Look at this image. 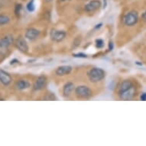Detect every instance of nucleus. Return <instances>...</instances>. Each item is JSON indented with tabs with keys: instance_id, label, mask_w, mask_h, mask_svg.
Masks as SVG:
<instances>
[{
	"instance_id": "1",
	"label": "nucleus",
	"mask_w": 146,
	"mask_h": 146,
	"mask_svg": "<svg viewBox=\"0 0 146 146\" xmlns=\"http://www.w3.org/2000/svg\"><path fill=\"white\" fill-rule=\"evenodd\" d=\"M106 73L103 69L99 67H94L88 72V77L92 83H98L105 78Z\"/></svg>"
},
{
	"instance_id": "2",
	"label": "nucleus",
	"mask_w": 146,
	"mask_h": 146,
	"mask_svg": "<svg viewBox=\"0 0 146 146\" xmlns=\"http://www.w3.org/2000/svg\"><path fill=\"white\" fill-rule=\"evenodd\" d=\"M14 43V38L12 35H7L0 39V54H5L9 48Z\"/></svg>"
},
{
	"instance_id": "3",
	"label": "nucleus",
	"mask_w": 146,
	"mask_h": 146,
	"mask_svg": "<svg viewBox=\"0 0 146 146\" xmlns=\"http://www.w3.org/2000/svg\"><path fill=\"white\" fill-rule=\"evenodd\" d=\"M139 21V14L135 11L128 12L124 16V23L127 26H133Z\"/></svg>"
},
{
	"instance_id": "4",
	"label": "nucleus",
	"mask_w": 146,
	"mask_h": 146,
	"mask_svg": "<svg viewBox=\"0 0 146 146\" xmlns=\"http://www.w3.org/2000/svg\"><path fill=\"white\" fill-rule=\"evenodd\" d=\"M75 94L79 98L87 99L92 96V90L88 86L81 85V86H78L75 89Z\"/></svg>"
},
{
	"instance_id": "5",
	"label": "nucleus",
	"mask_w": 146,
	"mask_h": 146,
	"mask_svg": "<svg viewBox=\"0 0 146 146\" xmlns=\"http://www.w3.org/2000/svg\"><path fill=\"white\" fill-rule=\"evenodd\" d=\"M15 46L18 50L21 51L22 53H28L29 52V48L28 45L27 41H25V39L22 37V36H19L14 41Z\"/></svg>"
},
{
	"instance_id": "6",
	"label": "nucleus",
	"mask_w": 146,
	"mask_h": 146,
	"mask_svg": "<svg viewBox=\"0 0 146 146\" xmlns=\"http://www.w3.org/2000/svg\"><path fill=\"white\" fill-rule=\"evenodd\" d=\"M67 34L64 31L58 30V29H52L50 32V37L51 40L55 42H60L66 38Z\"/></svg>"
},
{
	"instance_id": "7",
	"label": "nucleus",
	"mask_w": 146,
	"mask_h": 146,
	"mask_svg": "<svg viewBox=\"0 0 146 146\" xmlns=\"http://www.w3.org/2000/svg\"><path fill=\"white\" fill-rule=\"evenodd\" d=\"M39 35H40V31L35 28H29L25 34V38L29 39L30 41H35L38 38Z\"/></svg>"
},
{
	"instance_id": "8",
	"label": "nucleus",
	"mask_w": 146,
	"mask_h": 146,
	"mask_svg": "<svg viewBox=\"0 0 146 146\" xmlns=\"http://www.w3.org/2000/svg\"><path fill=\"white\" fill-rule=\"evenodd\" d=\"M46 83H47V79H46L45 76H43V75L39 76L34 84V91L41 90L46 86Z\"/></svg>"
},
{
	"instance_id": "9",
	"label": "nucleus",
	"mask_w": 146,
	"mask_h": 146,
	"mask_svg": "<svg viewBox=\"0 0 146 146\" xmlns=\"http://www.w3.org/2000/svg\"><path fill=\"white\" fill-rule=\"evenodd\" d=\"M101 6V3L100 0H92L85 5L84 10L87 12H94Z\"/></svg>"
},
{
	"instance_id": "10",
	"label": "nucleus",
	"mask_w": 146,
	"mask_h": 146,
	"mask_svg": "<svg viewBox=\"0 0 146 146\" xmlns=\"http://www.w3.org/2000/svg\"><path fill=\"white\" fill-rule=\"evenodd\" d=\"M12 78L11 75L3 70H0V82L4 86H9L12 83Z\"/></svg>"
},
{
	"instance_id": "11",
	"label": "nucleus",
	"mask_w": 146,
	"mask_h": 146,
	"mask_svg": "<svg viewBox=\"0 0 146 146\" xmlns=\"http://www.w3.org/2000/svg\"><path fill=\"white\" fill-rule=\"evenodd\" d=\"M72 71V67L69 65H62L58 67L56 70V74L59 77H62L65 75L70 74Z\"/></svg>"
},
{
	"instance_id": "12",
	"label": "nucleus",
	"mask_w": 146,
	"mask_h": 146,
	"mask_svg": "<svg viewBox=\"0 0 146 146\" xmlns=\"http://www.w3.org/2000/svg\"><path fill=\"white\" fill-rule=\"evenodd\" d=\"M135 88L133 87V86H132V87L129 89V90L123 91V92H122V93H119V96H120V98L122 99V100H128L132 99V97L135 96Z\"/></svg>"
},
{
	"instance_id": "13",
	"label": "nucleus",
	"mask_w": 146,
	"mask_h": 146,
	"mask_svg": "<svg viewBox=\"0 0 146 146\" xmlns=\"http://www.w3.org/2000/svg\"><path fill=\"white\" fill-rule=\"evenodd\" d=\"M74 89V84L72 82H67V84H65L63 88V95L64 97H68L70 95L72 94V92Z\"/></svg>"
},
{
	"instance_id": "14",
	"label": "nucleus",
	"mask_w": 146,
	"mask_h": 146,
	"mask_svg": "<svg viewBox=\"0 0 146 146\" xmlns=\"http://www.w3.org/2000/svg\"><path fill=\"white\" fill-rule=\"evenodd\" d=\"M15 86L17 90H25L26 89H29L31 86V84L25 80H19L15 83Z\"/></svg>"
},
{
	"instance_id": "15",
	"label": "nucleus",
	"mask_w": 146,
	"mask_h": 146,
	"mask_svg": "<svg viewBox=\"0 0 146 146\" xmlns=\"http://www.w3.org/2000/svg\"><path fill=\"white\" fill-rule=\"evenodd\" d=\"M132 86H133L132 85V83L130 80H124V81L122 82L121 85L119 86V93H122L123 91L127 90H129V88H131Z\"/></svg>"
},
{
	"instance_id": "16",
	"label": "nucleus",
	"mask_w": 146,
	"mask_h": 146,
	"mask_svg": "<svg viewBox=\"0 0 146 146\" xmlns=\"http://www.w3.org/2000/svg\"><path fill=\"white\" fill-rule=\"evenodd\" d=\"M10 22V19L9 17L5 15H0V25L3 26V25H5L9 24Z\"/></svg>"
},
{
	"instance_id": "17",
	"label": "nucleus",
	"mask_w": 146,
	"mask_h": 146,
	"mask_svg": "<svg viewBox=\"0 0 146 146\" xmlns=\"http://www.w3.org/2000/svg\"><path fill=\"white\" fill-rule=\"evenodd\" d=\"M26 8L27 10L30 12H32L35 11V2H34V0H31V1L27 4Z\"/></svg>"
},
{
	"instance_id": "18",
	"label": "nucleus",
	"mask_w": 146,
	"mask_h": 146,
	"mask_svg": "<svg viewBox=\"0 0 146 146\" xmlns=\"http://www.w3.org/2000/svg\"><path fill=\"white\" fill-rule=\"evenodd\" d=\"M22 9V5L21 4H17L15 5V15L17 16H19L20 14H21V10Z\"/></svg>"
},
{
	"instance_id": "19",
	"label": "nucleus",
	"mask_w": 146,
	"mask_h": 146,
	"mask_svg": "<svg viewBox=\"0 0 146 146\" xmlns=\"http://www.w3.org/2000/svg\"><path fill=\"white\" fill-rule=\"evenodd\" d=\"M96 48H103L104 47V41L102 39H96Z\"/></svg>"
},
{
	"instance_id": "20",
	"label": "nucleus",
	"mask_w": 146,
	"mask_h": 146,
	"mask_svg": "<svg viewBox=\"0 0 146 146\" xmlns=\"http://www.w3.org/2000/svg\"><path fill=\"white\" fill-rule=\"evenodd\" d=\"M73 56L74 58H87V55L86 54H84V53H77V54H74Z\"/></svg>"
},
{
	"instance_id": "21",
	"label": "nucleus",
	"mask_w": 146,
	"mask_h": 146,
	"mask_svg": "<svg viewBox=\"0 0 146 146\" xmlns=\"http://www.w3.org/2000/svg\"><path fill=\"white\" fill-rule=\"evenodd\" d=\"M140 98L142 101H145L146 100V93H142L141 94V96H140Z\"/></svg>"
},
{
	"instance_id": "22",
	"label": "nucleus",
	"mask_w": 146,
	"mask_h": 146,
	"mask_svg": "<svg viewBox=\"0 0 146 146\" xmlns=\"http://www.w3.org/2000/svg\"><path fill=\"white\" fill-rule=\"evenodd\" d=\"M19 62V60H18L17 59H13V60H11V62H10V64H17V63Z\"/></svg>"
},
{
	"instance_id": "23",
	"label": "nucleus",
	"mask_w": 146,
	"mask_h": 146,
	"mask_svg": "<svg viewBox=\"0 0 146 146\" xmlns=\"http://www.w3.org/2000/svg\"><path fill=\"white\" fill-rule=\"evenodd\" d=\"M109 49H110V50H113V44L112 41H110V43H109Z\"/></svg>"
},
{
	"instance_id": "24",
	"label": "nucleus",
	"mask_w": 146,
	"mask_h": 146,
	"mask_svg": "<svg viewBox=\"0 0 146 146\" xmlns=\"http://www.w3.org/2000/svg\"><path fill=\"white\" fill-rule=\"evenodd\" d=\"M102 25H103V24H102V23H100V24L96 25V27H95V29H100L101 27H102Z\"/></svg>"
},
{
	"instance_id": "25",
	"label": "nucleus",
	"mask_w": 146,
	"mask_h": 146,
	"mask_svg": "<svg viewBox=\"0 0 146 146\" xmlns=\"http://www.w3.org/2000/svg\"><path fill=\"white\" fill-rule=\"evenodd\" d=\"M142 19H143L145 21H146V10L145 11V12H144L143 14H142Z\"/></svg>"
},
{
	"instance_id": "26",
	"label": "nucleus",
	"mask_w": 146,
	"mask_h": 146,
	"mask_svg": "<svg viewBox=\"0 0 146 146\" xmlns=\"http://www.w3.org/2000/svg\"><path fill=\"white\" fill-rule=\"evenodd\" d=\"M135 64H136L138 65V66H141V65H142V64L139 62V61H136V62H135Z\"/></svg>"
},
{
	"instance_id": "27",
	"label": "nucleus",
	"mask_w": 146,
	"mask_h": 146,
	"mask_svg": "<svg viewBox=\"0 0 146 146\" xmlns=\"http://www.w3.org/2000/svg\"><path fill=\"white\" fill-rule=\"evenodd\" d=\"M46 3H50V2H52L53 0H44Z\"/></svg>"
},
{
	"instance_id": "28",
	"label": "nucleus",
	"mask_w": 146,
	"mask_h": 146,
	"mask_svg": "<svg viewBox=\"0 0 146 146\" xmlns=\"http://www.w3.org/2000/svg\"><path fill=\"white\" fill-rule=\"evenodd\" d=\"M61 2H67V1H70V0H60Z\"/></svg>"
},
{
	"instance_id": "29",
	"label": "nucleus",
	"mask_w": 146,
	"mask_h": 146,
	"mask_svg": "<svg viewBox=\"0 0 146 146\" xmlns=\"http://www.w3.org/2000/svg\"><path fill=\"white\" fill-rule=\"evenodd\" d=\"M21 1H26V0H21Z\"/></svg>"
}]
</instances>
